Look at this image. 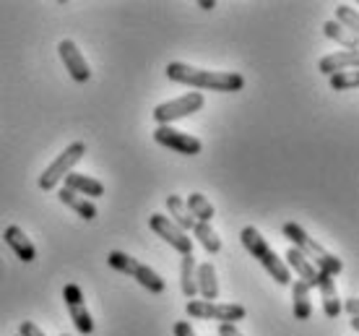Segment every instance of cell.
Returning a JSON list of instances; mask_svg holds the SVG:
<instances>
[{"label": "cell", "mask_w": 359, "mask_h": 336, "mask_svg": "<svg viewBox=\"0 0 359 336\" xmlns=\"http://www.w3.org/2000/svg\"><path fill=\"white\" fill-rule=\"evenodd\" d=\"M185 206H188L190 217L196 219V222H206V224H208V222L216 217L214 206L208 203V199L203 196V193H190L188 201H185Z\"/></svg>", "instance_id": "obj_21"}, {"label": "cell", "mask_w": 359, "mask_h": 336, "mask_svg": "<svg viewBox=\"0 0 359 336\" xmlns=\"http://www.w3.org/2000/svg\"><path fill=\"white\" fill-rule=\"evenodd\" d=\"M292 310L297 321H307L313 316V302H310V287L297 279L292 287Z\"/></svg>", "instance_id": "obj_18"}, {"label": "cell", "mask_w": 359, "mask_h": 336, "mask_svg": "<svg viewBox=\"0 0 359 336\" xmlns=\"http://www.w3.org/2000/svg\"><path fill=\"white\" fill-rule=\"evenodd\" d=\"M167 209H170V219L182 229V232H190V229H193L196 219L190 217L188 206H185V201L180 199V196H167Z\"/></svg>", "instance_id": "obj_19"}, {"label": "cell", "mask_w": 359, "mask_h": 336, "mask_svg": "<svg viewBox=\"0 0 359 336\" xmlns=\"http://www.w3.org/2000/svg\"><path fill=\"white\" fill-rule=\"evenodd\" d=\"M190 232L198 237V243L203 246V250H206V253L214 255V253H219V250H222V237L211 229V224H206V222H196Z\"/></svg>", "instance_id": "obj_22"}, {"label": "cell", "mask_w": 359, "mask_h": 336, "mask_svg": "<svg viewBox=\"0 0 359 336\" xmlns=\"http://www.w3.org/2000/svg\"><path fill=\"white\" fill-rule=\"evenodd\" d=\"M57 199H60V203H65L68 209H73L76 214L81 219H86V222H91V219H97V206L91 203V201H86L83 196H79V193L68 191V188H60V193H57Z\"/></svg>", "instance_id": "obj_17"}, {"label": "cell", "mask_w": 359, "mask_h": 336, "mask_svg": "<svg viewBox=\"0 0 359 336\" xmlns=\"http://www.w3.org/2000/svg\"><path fill=\"white\" fill-rule=\"evenodd\" d=\"M201 107H203V94L201 91H188L177 100L162 102L159 107L154 109V120H156V126H172L175 120L188 118Z\"/></svg>", "instance_id": "obj_7"}, {"label": "cell", "mask_w": 359, "mask_h": 336, "mask_svg": "<svg viewBox=\"0 0 359 336\" xmlns=\"http://www.w3.org/2000/svg\"><path fill=\"white\" fill-rule=\"evenodd\" d=\"M196 258L193 253L190 255H182V266H180V287H182V295L193 300L198 295V287H196Z\"/></svg>", "instance_id": "obj_20"}, {"label": "cell", "mask_w": 359, "mask_h": 336, "mask_svg": "<svg viewBox=\"0 0 359 336\" xmlns=\"http://www.w3.org/2000/svg\"><path fill=\"white\" fill-rule=\"evenodd\" d=\"M240 237H243L245 250H248V253H250L252 258H255V261H258V264H261L263 269H266V271H269L271 276L276 279V284H281V287H284V284L292 282V271L287 269V264L278 258L276 250H273V248L266 243V237H263L258 229H255V227H245Z\"/></svg>", "instance_id": "obj_3"}, {"label": "cell", "mask_w": 359, "mask_h": 336, "mask_svg": "<svg viewBox=\"0 0 359 336\" xmlns=\"http://www.w3.org/2000/svg\"><path fill=\"white\" fill-rule=\"evenodd\" d=\"M154 141L159 146H167V149L177 152V154H185V156H196V154H201V149H203V144H201L196 136H190V133L177 130V128H172V126H156Z\"/></svg>", "instance_id": "obj_8"}, {"label": "cell", "mask_w": 359, "mask_h": 336, "mask_svg": "<svg viewBox=\"0 0 359 336\" xmlns=\"http://www.w3.org/2000/svg\"><path fill=\"white\" fill-rule=\"evenodd\" d=\"M323 34L328 36V39H333L336 45L346 47V53H357V36H351L341 24H336V21H325Z\"/></svg>", "instance_id": "obj_23"}, {"label": "cell", "mask_w": 359, "mask_h": 336, "mask_svg": "<svg viewBox=\"0 0 359 336\" xmlns=\"http://www.w3.org/2000/svg\"><path fill=\"white\" fill-rule=\"evenodd\" d=\"M357 63H359V53H333V55L320 58L318 68H320V73H325V76H333V73L351 71Z\"/></svg>", "instance_id": "obj_16"}, {"label": "cell", "mask_w": 359, "mask_h": 336, "mask_svg": "<svg viewBox=\"0 0 359 336\" xmlns=\"http://www.w3.org/2000/svg\"><path fill=\"white\" fill-rule=\"evenodd\" d=\"M65 188L73 193H79V196H89V199H99V196H104V185L89 175H81V173H68L65 175Z\"/></svg>", "instance_id": "obj_13"}, {"label": "cell", "mask_w": 359, "mask_h": 336, "mask_svg": "<svg viewBox=\"0 0 359 336\" xmlns=\"http://www.w3.org/2000/svg\"><path fill=\"white\" fill-rule=\"evenodd\" d=\"M68 313H71V321H73V326L79 328V334L89 336L91 331H94V321H91V313L86 310V305H83V302L68 305Z\"/></svg>", "instance_id": "obj_24"}, {"label": "cell", "mask_w": 359, "mask_h": 336, "mask_svg": "<svg viewBox=\"0 0 359 336\" xmlns=\"http://www.w3.org/2000/svg\"><path fill=\"white\" fill-rule=\"evenodd\" d=\"M107 264L112 266L115 271L128 274L130 279H135V282L141 284L144 290L151 292V295H162V292L167 290V284H164V279L159 274L154 271V269H149L146 264H141V261L130 258V255L123 253V250H112V253L107 255Z\"/></svg>", "instance_id": "obj_4"}, {"label": "cell", "mask_w": 359, "mask_h": 336, "mask_svg": "<svg viewBox=\"0 0 359 336\" xmlns=\"http://www.w3.org/2000/svg\"><path fill=\"white\" fill-rule=\"evenodd\" d=\"M284 237L292 243V248H294V250H299V253L305 255L307 261H310L318 271L328 274V276H333V279L341 274V269H344L341 258H336V255L328 253L320 243H315L313 237L307 235L299 224H294V222H287V224H284Z\"/></svg>", "instance_id": "obj_2"}, {"label": "cell", "mask_w": 359, "mask_h": 336, "mask_svg": "<svg viewBox=\"0 0 359 336\" xmlns=\"http://www.w3.org/2000/svg\"><path fill=\"white\" fill-rule=\"evenodd\" d=\"M149 227L162 237V240H167L177 253H182V255L193 253V240H190L188 232H182L170 217H164V214H151V217H149Z\"/></svg>", "instance_id": "obj_9"}, {"label": "cell", "mask_w": 359, "mask_h": 336, "mask_svg": "<svg viewBox=\"0 0 359 336\" xmlns=\"http://www.w3.org/2000/svg\"><path fill=\"white\" fill-rule=\"evenodd\" d=\"M196 287L198 295L206 302H214L219 297V282H216V269L211 264H201L196 269Z\"/></svg>", "instance_id": "obj_15"}, {"label": "cell", "mask_w": 359, "mask_h": 336, "mask_svg": "<svg viewBox=\"0 0 359 336\" xmlns=\"http://www.w3.org/2000/svg\"><path fill=\"white\" fill-rule=\"evenodd\" d=\"M3 240L8 243V248L18 255V258H21V261H24V264H32V261L36 258V248L32 246V240L24 235V229L16 227V224L6 227V232H3Z\"/></svg>", "instance_id": "obj_11"}, {"label": "cell", "mask_w": 359, "mask_h": 336, "mask_svg": "<svg viewBox=\"0 0 359 336\" xmlns=\"http://www.w3.org/2000/svg\"><path fill=\"white\" fill-rule=\"evenodd\" d=\"M344 308H346V313H349L351 318H357L359 316V300L357 297H346V300H344Z\"/></svg>", "instance_id": "obj_29"}, {"label": "cell", "mask_w": 359, "mask_h": 336, "mask_svg": "<svg viewBox=\"0 0 359 336\" xmlns=\"http://www.w3.org/2000/svg\"><path fill=\"white\" fill-rule=\"evenodd\" d=\"M336 24H341L346 32H357L359 29V18H357V11L341 3V6H336Z\"/></svg>", "instance_id": "obj_25"}, {"label": "cell", "mask_w": 359, "mask_h": 336, "mask_svg": "<svg viewBox=\"0 0 359 336\" xmlns=\"http://www.w3.org/2000/svg\"><path fill=\"white\" fill-rule=\"evenodd\" d=\"M83 154H86V144H83V141H73L71 146H65L63 154H57V159L47 167L45 173L39 175V188H42V191H53L65 175L73 173V167L81 162Z\"/></svg>", "instance_id": "obj_5"}, {"label": "cell", "mask_w": 359, "mask_h": 336, "mask_svg": "<svg viewBox=\"0 0 359 336\" xmlns=\"http://www.w3.org/2000/svg\"><path fill=\"white\" fill-rule=\"evenodd\" d=\"M219 336H243L234 323H219Z\"/></svg>", "instance_id": "obj_30"}, {"label": "cell", "mask_w": 359, "mask_h": 336, "mask_svg": "<svg viewBox=\"0 0 359 336\" xmlns=\"http://www.w3.org/2000/svg\"><path fill=\"white\" fill-rule=\"evenodd\" d=\"M60 336H68V334H60Z\"/></svg>", "instance_id": "obj_32"}, {"label": "cell", "mask_w": 359, "mask_h": 336, "mask_svg": "<svg viewBox=\"0 0 359 336\" xmlns=\"http://www.w3.org/2000/svg\"><path fill=\"white\" fill-rule=\"evenodd\" d=\"M57 55H60V60H63L65 71L71 73L73 81L79 83H86L91 79V68L89 63H86V58H83V53L76 47V42L73 39H63L60 45H57Z\"/></svg>", "instance_id": "obj_10"}, {"label": "cell", "mask_w": 359, "mask_h": 336, "mask_svg": "<svg viewBox=\"0 0 359 336\" xmlns=\"http://www.w3.org/2000/svg\"><path fill=\"white\" fill-rule=\"evenodd\" d=\"M328 79H331V89L346 91V89H357L359 73L357 71H341V73H333V76H328Z\"/></svg>", "instance_id": "obj_26"}, {"label": "cell", "mask_w": 359, "mask_h": 336, "mask_svg": "<svg viewBox=\"0 0 359 336\" xmlns=\"http://www.w3.org/2000/svg\"><path fill=\"white\" fill-rule=\"evenodd\" d=\"M287 269L289 271H294L297 276H299V282H305L310 290H313L315 282H318V269H315L299 250H294V248H289L287 250Z\"/></svg>", "instance_id": "obj_14"}, {"label": "cell", "mask_w": 359, "mask_h": 336, "mask_svg": "<svg viewBox=\"0 0 359 336\" xmlns=\"http://www.w3.org/2000/svg\"><path fill=\"white\" fill-rule=\"evenodd\" d=\"M175 336H196V331L190 328L188 321H177L175 323Z\"/></svg>", "instance_id": "obj_28"}, {"label": "cell", "mask_w": 359, "mask_h": 336, "mask_svg": "<svg viewBox=\"0 0 359 336\" xmlns=\"http://www.w3.org/2000/svg\"><path fill=\"white\" fill-rule=\"evenodd\" d=\"M167 79L193 89L206 91H243L245 76L234 71H203V68H193L188 63H170L164 68Z\"/></svg>", "instance_id": "obj_1"}, {"label": "cell", "mask_w": 359, "mask_h": 336, "mask_svg": "<svg viewBox=\"0 0 359 336\" xmlns=\"http://www.w3.org/2000/svg\"><path fill=\"white\" fill-rule=\"evenodd\" d=\"M18 336H45V331L36 326V323H32V321H24L18 326Z\"/></svg>", "instance_id": "obj_27"}, {"label": "cell", "mask_w": 359, "mask_h": 336, "mask_svg": "<svg viewBox=\"0 0 359 336\" xmlns=\"http://www.w3.org/2000/svg\"><path fill=\"white\" fill-rule=\"evenodd\" d=\"M315 287L320 290V297H323V313L328 318H336L341 313V300H339V292H336V279L323 271H318Z\"/></svg>", "instance_id": "obj_12"}, {"label": "cell", "mask_w": 359, "mask_h": 336, "mask_svg": "<svg viewBox=\"0 0 359 336\" xmlns=\"http://www.w3.org/2000/svg\"><path fill=\"white\" fill-rule=\"evenodd\" d=\"M185 313L190 318L201 321H222V323H234L248 316V310L237 302H206V300H188Z\"/></svg>", "instance_id": "obj_6"}, {"label": "cell", "mask_w": 359, "mask_h": 336, "mask_svg": "<svg viewBox=\"0 0 359 336\" xmlns=\"http://www.w3.org/2000/svg\"><path fill=\"white\" fill-rule=\"evenodd\" d=\"M198 6H201V8H203V11H211V8H216V3H214V0H201V3H198Z\"/></svg>", "instance_id": "obj_31"}]
</instances>
